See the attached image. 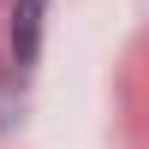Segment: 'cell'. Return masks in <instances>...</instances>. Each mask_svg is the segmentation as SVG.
Returning <instances> with one entry per match:
<instances>
[{"label":"cell","mask_w":149,"mask_h":149,"mask_svg":"<svg viewBox=\"0 0 149 149\" xmlns=\"http://www.w3.org/2000/svg\"><path fill=\"white\" fill-rule=\"evenodd\" d=\"M42 12H48V0H18L12 6V60L18 66H36V54H42Z\"/></svg>","instance_id":"1"}]
</instances>
